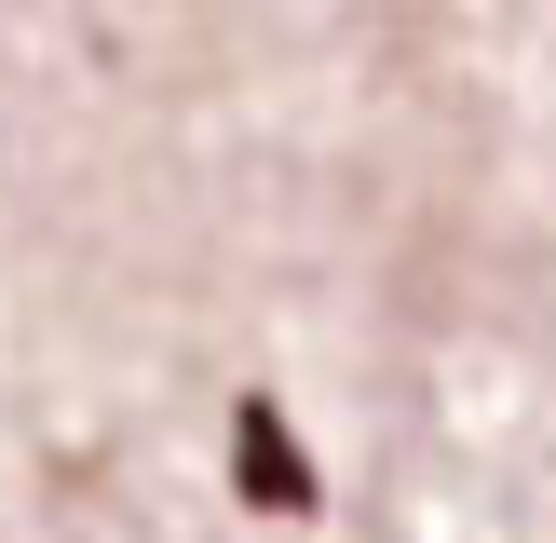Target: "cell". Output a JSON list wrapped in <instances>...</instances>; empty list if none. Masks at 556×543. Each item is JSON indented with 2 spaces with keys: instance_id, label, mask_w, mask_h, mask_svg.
<instances>
[{
  "instance_id": "1",
  "label": "cell",
  "mask_w": 556,
  "mask_h": 543,
  "mask_svg": "<svg viewBox=\"0 0 556 543\" xmlns=\"http://www.w3.org/2000/svg\"><path fill=\"white\" fill-rule=\"evenodd\" d=\"M231 476H244V503H258V516H313V503H326V489H313V449L271 421V394L231 407Z\"/></svg>"
}]
</instances>
